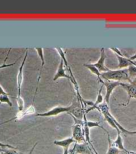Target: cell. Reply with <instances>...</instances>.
Returning a JSON list of instances; mask_svg holds the SVG:
<instances>
[{
	"mask_svg": "<svg viewBox=\"0 0 136 154\" xmlns=\"http://www.w3.org/2000/svg\"><path fill=\"white\" fill-rule=\"evenodd\" d=\"M35 49L36 50V51H37V53H38V54L39 58H40L42 65H41L40 70V72H39V74L38 77V79H37V86H36V90H35V97H34L35 98H33V99H35L36 94L37 93V90H38V88L39 83V81H40V77H41V74H42V70H43V69L44 66V65H45V60H44V56L43 49L42 48H40V47H36V48H35Z\"/></svg>",
	"mask_w": 136,
	"mask_h": 154,
	"instance_id": "obj_11",
	"label": "cell"
},
{
	"mask_svg": "<svg viewBox=\"0 0 136 154\" xmlns=\"http://www.w3.org/2000/svg\"><path fill=\"white\" fill-rule=\"evenodd\" d=\"M74 149H75V146H74L73 149H72L69 150V153L71 154H75V152H74Z\"/></svg>",
	"mask_w": 136,
	"mask_h": 154,
	"instance_id": "obj_25",
	"label": "cell"
},
{
	"mask_svg": "<svg viewBox=\"0 0 136 154\" xmlns=\"http://www.w3.org/2000/svg\"><path fill=\"white\" fill-rule=\"evenodd\" d=\"M111 144L112 146H114V147H117V149H119L120 150L123 151L124 152H125L126 154L128 151L124 148L123 144V139L121 138V132H118V135H117V138L116 139V140L114 141H111Z\"/></svg>",
	"mask_w": 136,
	"mask_h": 154,
	"instance_id": "obj_14",
	"label": "cell"
},
{
	"mask_svg": "<svg viewBox=\"0 0 136 154\" xmlns=\"http://www.w3.org/2000/svg\"><path fill=\"white\" fill-rule=\"evenodd\" d=\"M4 123H1V124H0V125H3V124H4ZM0 146H1V147H7V148H9V149H16V147H13V146H11L10 145H9V144H2V143H1V142H0Z\"/></svg>",
	"mask_w": 136,
	"mask_h": 154,
	"instance_id": "obj_22",
	"label": "cell"
},
{
	"mask_svg": "<svg viewBox=\"0 0 136 154\" xmlns=\"http://www.w3.org/2000/svg\"><path fill=\"white\" fill-rule=\"evenodd\" d=\"M86 123H87V126L88 127V128H91V127H100V128H101L102 129H103L104 131H105L106 132H107V134H109L108 131L103 128V127L101 126L99 124H100V123L99 122H91V121H86Z\"/></svg>",
	"mask_w": 136,
	"mask_h": 154,
	"instance_id": "obj_18",
	"label": "cell"
},
{
	"mask_svg": "<svg viewBox=\"0 0 136 154\" xmlns=\"http://www.w3.org/2000/svg\"><path fill=\"white\" fill-rule=\"evenodd\" d=\"M2 103H5L11 107L13 106L10 98H9V95H0V105Z\"/></svg>",
	"mask_w": 136,
	"mask_h": 154,
	"instance_id": "obj_17",
	"label": "cell"
},
{
	"mask_svg": "<svg viewBox=\"0 0 136 154\" xmlns=\"http://www.w3.org/2000/svg\"><path fill=\"white\" fill-rule=\"evenodd\" d=\"M1 149H1V146H0V151H1Z\"/></svg>",
	"mask_w": 136,
	"mask_h": 154,
	"instance_id": "obj_29",
	"label": "cell"
},
{
	"mask_svg": "<svg viewBox=\"0 0 136 154\" xmlns=\"http://www.w3.org/2000/svg\"></svg>",
	"mask_w": 136,
	"mask_h": 154,
	"instance_id": "obj_30",
	"label": "cell"
},
{
	"mask_svg": "<svg viewBox=\"0 0 136 154\" xmlns=\"http://www.w3.org/2000/svg\"><path fill=\"white\" fill-rule=\"evenodd\" d=\"M136 54H135V55H133V56H132L130 57V58H129V60H131V61H133V60H136Z\"/></svg>",
	"mask_w": 136,
	"mask_h": 154,
	"instance_id": "obj_26",
	"label": "cell"
},
{
	"mask_svg": "<svg viewBox=\"0 0 136 154\" xmlns=\"http://www.w3.org/2000/svg\"><path fill=\"white\" fill-rule=\"evenodd\" d=\"M107 58L106 55L105 54V51H104V48H102L100 50V58L98 60V62L95 63L94 64H91L92 66H94L97 67L99 70V71L100 72H109L110 70L109 69L108 67L104 65V62L106 60V58Z\"/></svg>",
	"mask_w": 136,
	"mask_h": 154,
	"instance_id": "obj_9",
	"label": "cell"
},
{
	"mask_svg": "<svg viewBox=\"0 0 136 154\" xmlns=\"http://www.w3.org/2000/svg\"><path fill=\"white\" fill-rule=\"evenodd\" d=\"M70 110V106L68 107H61L58 106L54 107L53 109L49 110L48 111L41 114H37L35 116H42V117H49L52 116H56L60 114L62 112H68Z\"/></svg>",
	"mask_w": 136,
	"mask_h": 154,
	"instance_id": "obj_7",
	"label": "cell"
},
{
	"mask_svg": "<svg viewBox=\"0 0 136 154\" xmlns=\"http://www.w3.org/2000/svg\"><path fill=\"white\" fill-rule=\"evenodd\" d=\"M0 154H20L18 152H17L15 150H7V149H1L0 151Z\"/></svg>",
	"mask_w": 136,
	"mask_h": 154,
	"instance_id": "obj_21",
	"label": "cell"
},
{
	"mask_svg": "<svg viewBox=\"0 0 136 154\" xmlns=\"http://www.w3.org/2000/svg\"><path fill=\"white\" fill-rule=\"evenodd\" d=\"M83 127L80 125H75L73 126V138L77 143L86 142Z\"/></svg>",
	"mask_w": 136,
	"mask_h": 154,
	"instance_id": "obj_8",
	"label": "cell"
},
{
	"mask_svg": "<svg viewBox=\"0 0 136 154\" xmlns=\"http://www.w3.org/2000/svg\"><path fill=\"white\" fill-rule=\"evenodd\" d=\"M108 137H109V147L107 152L106 154H119L120 152V150L117 147H114L112 145L111 140L109 138V134H108Z\"/></svg>",
	"mask_w": 136,
	"mask_h": 154,
	"instance_id": "obj_16",
	"label": "cell"
},
{
	"mask_svg": "<svg viewBox=\"0 0 136 154\" xmlns=\"http://www.w3.org/2000/svg\"><path fill=\"white\" fill-rule=\"evenodd\" d=\"M64 61H63L62 58H61L60 65H59V67H58L57 72L55 74L54 78V81H56V80H57L59 78H67V79H69L71 82L74 85L75 88H76L77 91H78V87L77 86V84L74 78H72L70 75H67L66 74L65 69H64Z\"/></svg>",
	"mask_w": 136,
	"mask_h": 154,
	"instance_id": "obj_5",
	"label": "cell"
},
{
	"mask_svg": "<svg viewBox=\"0 0 136 154\" xmlns=\"http://www.w3.org/2000/svg\"><path fill=\"white\" fill-rule=\"evenodd\" d=\"M128 72V75L129 78L136 77V66L135 65H131L129 66L127 70Z\"/></svg>",
	"mask_w": 136,
	"mask_h": 154,
	"instance_id": "obj_19",
	"label": "cell"
},
{
	"mask_svg": "<svg viewBox=\"0 0 136 154\" xmlns=\"http://www.w3.org/2000/svg\"><path fill=\"white\" fill-rule=\"evenodd\" d=\"M27 55H28V50H26L25 57L23 58V60L22 61V63L19 68L18 74L17 76V84H18V97L16 98L17 103L18 105V107L19 110H23L24 107V102L22 99L21 96V88H22V82H23V69L25 65V62L27 59Z\"/></svg>",
	"mask_w": 136,
	"mask_h": 154,
	"instance_id": "obj_2",
	"label": "cell"
},
{
	"mask_svg": "<svg viewBox=\"0 0 136 154\" xmlns=\"http://www.w3.org/2000/svg\"><path fill=\"white\" fill-rule=\"evenodd\" d=\"M74 146L75 154H95L91 151V149L89 147L88 144L86 142L81 143L76 142Z\"/></svg>",
	"mask_w": 136,
	"mask_h": 154,
	"instance_id": "obj_10",
	"label": "cell"
},
{
	"mask_svg": "<svg viewBox=\"0 0 136 154\" xmlns=\"http://www.w3.org/2000/svg\"><path fill=\"white\" fill-rule=\"evenodd\" d=\"M102 83L104 85L106 88V94L105 96V101L106 104L109 106V98L112 93L113 90L116 88L117 86H121L122 82H118V81H103Z\"/></svg>",
	"mask_w": 136,
	"mask_h": 154,
	"instance_id": "obj_6",
	"label": "cell"
},
{
	"mask_svg": "<svg viewBox=\"0 0 136 154\" xmlns=\"http://www.w3.org/2000/svg\"><path fill=\"white\" fill-rule=\"evenodd\" d=\"M127 71V70H126ZM126 70H109L101 74V78H103L105 81H116L121 82L123 81H128L131 82V78Z\"/></svg>",
	"mask_w": 136,
	"mask_h": 154,
	"instance_id": "obj_1",
	"label": "cell"
},
{
	"mask_svg": "<svg viewBox=\"0 0 136 154\" xmlns=\"http://www.w3.org/2000/svg\"><path fill=\"white\" fill-rule=\"evenodd\" d=\"M37 144H38V142H36V143H35V144H34V145L33 146V147H32V149H31L30 150V151L29 152V153H28V154H33V151L34 149H35V147L36 146Z\"/></svg>",
	"mask_w": 136,
	"mask_h": 154,
	"instance_id": "obj_24",
	"label": "cell"
},
{
	"mask_svg": "<svg viewBox=\"0 0 136 154\" xmlns=\"http://www.w3.org/2000/svg\"><path fill=\"white\" fill-rule=\"evenodd\" d=\"M103 87V85L102 86H101L100 89H99L98 88V96H97V98L96 102L94 103L93 106H91L90 109H88L85 112V114H87V113H88L90 111H92V110H94V109H98L97 105H99V104H100V103H102L103 100V96H102V91Z\"/></svg>",
	"mask_w": 136,
	"mask_h": 154,
	"instance_id": "obj_12",
	"label": "cell"
},
{
	"mask_svg": "<svg viewBox=\"0 0 136 154\" xmlns=\"http://www.w3.org/2000/svg\"><path fill=\"white\" fill-rule=\"evenodd\" d=\"M74 142H76L74 139V138L72 137V138H68V139H66L62 140H60V141L56 140V141H54V143L55 145L62 147L64 149H65V148L69 149V147L71 144L74 143Z\"/></svg>",
	"mask_w": 136,
	"mask_h": 154,
	"instance_id": "obj_13",
	"label": "cell"
},
{
	"mask_svg": "<svg viewBox=\"0 0 136 154\" xmlns=\"http://www.w3.org/2000/svg\"><path fill=\"white\" fill-rule=\"evenodd\" d=\"M64 154H69V149H68V148L64 149Z\"/></svg>",
	"mask_w": 136,
	"mask_h": 154,
	"instance_id": "obj_27",
	"label": "cell"
},
{
	"mask_svg": "<svg viewBox=\"0 0 136 154\" xmlns=\"http://www.w3.org/2000/svg\"><path fill=\"white\" fill-rule=\"evenodd\" d=\"M67 113L70 114L71 116H74L78 119L82 120L83 116L85 115V113L83 109L82 101L80 100L78 97H77V100L74 101L70 106V110Z\"/></svg>",
	"mask_w": 136,
	"mask_h": 154,
	"instance_id": "obj_3",
	"label": "cell"
},
{
	"mask_svg": "<svg viewBox=\"0 0 136 154\" xmlns=\"http://www.w3.org/2000/svg\"></svg>",
	"mask_w": 136,
	"mask_h": 154,
	"instance_id": "obj_31",
	"label": "cell"
},
{
	"mask_svg": "<svg viewBox=\"0 0 136 154\" xmlns=\"http://www.w3.org/2000/svg\"><path fill=\"white\" fill-rule=\"evenodd\" d=\"M0 95H9V94L6 93L5 91L0 86Z\"/></svg>",
	"mask_w": 136,
	"mask_h": 154,
	"instance_id": "obj_23",
	"label": "cell"
},
{
	"mask_svg": "<svg viewBox=\"0 0 136 154\" xmlns=\"http://www.w3.org/2000/svg\"><path fill=\"white\" fill-rule=\"evenodd\" d=\"M126 154H136V153H134V152H128Z\"/></svg>",
	"mask_w": 136,
	"mask_h": 154,
	"instance_id": "obj_28",
	"label": "cell"
},
{
	"mask_svg": "<svg viewBox=\"0 0 136 154\" xmlns=\"http://www.w3.org/2000/svg\"><path fill=\"white\" fill-rule=\"evenodd\" d=\"M10 51H11V49H10V50L8 51V53H7V55L6 56L5 60V61H4V63L2 65H1L0 66V70H1V69H4V68H6V67H12L13 66H14V65H16V61L14 63H9V64H6V62L7 61V58H8V57H9V54H10Z\"/></svg>",
	"mask_w": 136,
	"mask_h": 154,
	"instance_id": "obj_20",
	"label": "cell"
},
{
	"mask_svg": "<svg viewBox=\"0 0 136 154\" xmlns=\"http://www.w3.org/2000/svg\"><path fill=\"white\" fill-rule=\"evenodd\" d=\"M121 86L125 89L128 95V101L125 104H123V106H126L130 103L131 99H136V79L133 81H131V82L129 83H122Z\"/></svg>",
	"mask_w": 136,
	"mask_h": 154,
	"instance_id": "obj_4",
	"label": "cell"
},
{
	"mask_svg": "<svg viewBox=\"0 0 136 154\" xmlns=\"http://www.w3.org/2000/svg\"><path fill=\"white\" fill-rule=\"evenodd\" d=\"M83 66L86 67L88 69H89L90 72L97 76L98 82L101 83L103 81V80L102 79V78H101V74L97 67L92 66L91 64H86V65L85 64V65H83Z\"/></svg>",
	"mask_w": 136,
	"mask_h": 154,
	"instance_id": "obj_15",
	"label": "cell"
}]
</instances>
